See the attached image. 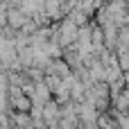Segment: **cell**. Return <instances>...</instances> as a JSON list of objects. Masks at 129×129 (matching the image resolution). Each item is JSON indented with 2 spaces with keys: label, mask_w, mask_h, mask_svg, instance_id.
<instances>
[{
  "label": "cell",
  "mask_w": 129,
  "mask_h": 129,
  "mask_svg": "<svg viewBox=\"0 0 129 129\" xmlns=\"http://www.w3.org/2000/svg\"><path fill=\"white\" fill-rule=\"evenodd\" d=\"M9 20H11L14 25H23V23H25V18H23V14H14V11L9 14Z\"/></svg>",
  "instance_id": "1"
}]
</instances>
